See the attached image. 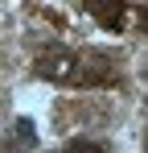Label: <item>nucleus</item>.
<instances>
[{
    "mask_svg": "<svg viewBox=\"0 0 148 153\" xmlns=\"http://www.w3.org/2000/svg\"><path fill=\"white\" fill-rule=\"evenodd\" d=\"M66 153H111V145H107V141H86V137H78V141L66 145Z\"/></svg>",
    "mask_w": 148,
    "mask_h": 153,
    "instance_id": "obj_5",
    "label": "nucleus"
},
{
    "mask_svg": "<svg viewBox=\"0 0 148 153\" xmlns=\"http://www.w3.org/2000/svg\"><path fill=\"white\" fill-rule=\"evenodd\" d=\"M111 79V58L107 54H78V71H74V83H107Z\"/></svg>",
    "mask_w": 148,
    "mask_h": 153,
    "instance_id": "obj_2",
    "label": "nucleus"
},
{
    "mask_svg": "<svg viewBox=\"0 0 148 153\" xmlns=\"http://www.w3.org/2000/svg\"><path fill=\"white\" fill-rule=\"evenodd\" d=\"M37 145V128H33V120L29 116H21L17 124L8 128V137H4V153H25Z\"/></svg>",
    "mask_w": 148,
    "mask_h": 153,
    "instance_id": "obj_4",
    "label": "nucleus"
},
{
    "mask_svg": "<svg viewBox=\"0 0 148 153\" xmlns=\"http://www.w3.org/2000/svg\"><path fill=\"white\" fill-rule=\"evenodd\" d=\"M82 8L95 17L103 29H123V8H127V0H82Z\"/></svg>",
    "mask_w": 148,
    "mask_h": 153,
    "instance_id": "obj_3",
    "label": "nucleus"
},
{
    "mask_svg": "<svg viewBox=\"0 0 148 153\" xmlns=\"http://www.w3.org/2000/svg\"><path fill=\"white\" fill-rule=\"evenodd\" d=\"M74 71H78V54L66 46H49L37 54V75L49 83H74Z\"/></svg>",
    "mask_w": 148,
    "mask_h": 153,
    "instance_id": "obj_1",
    "label": "nucleus"
}]
</instances>
